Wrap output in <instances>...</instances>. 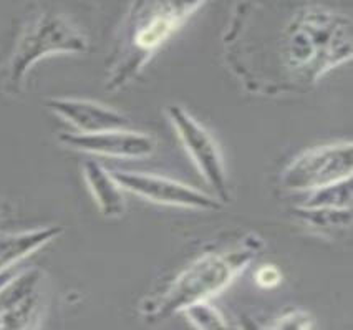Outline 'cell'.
Returning <instances> with one entry per match:
<instances>
[{"mask_svg": "<svg viewBox=\"0 0 353 330\" xmlns=\"http://www.w3.org/2000/svg\"><path fill=\"white\" fill-rule=\"evenodd\" d=\"M352 0H239L225 60L254 95L302 93L352 59Z\"/></svg>", "mask_w": 353, "mask_h": 330, "instance_id": "cell-1", "label": "cell"}, {"mask_svg": "<svg viewBox=\"0 0 353 330\" xmlns=\"http://www.w3.org/2000/svg\"><path fill=\"white\" fill-rule=\"evenodd\" d=\"M208 0H133L121 26L118 53L106 88L120 90L141 72L161 48Z\"/></svg>", "mask_w": 353, "mask_h": 330, "instance_id": "cell-2", "label": "cell"}, {"mask_svg": "<svg viewBox=\"0 0 353 330\" xmlns=\"http://www.w3.org/2000/svg\"><path fill=\"white\" fill-rule=\"evenodd\" d=\"M261 246V239L252 236L224 253L199 255L172 280L156 302L145 304L143 312L150 319L161 320L176 312H183L192 304L211 299L223 292L256 259Z\"/></svg>", "mask_w": 353, "mask_h": 330, "instance_id": "cell-3", "label": "cell"}, {"mask_svg": "<svg viewBox=\"0 0 353 330\" xmlns=\"http://www.w3.org/2000/svg\"><path fill=\"white\" fill-rule=\"evenodd\" d=\"M88 39L59 12H40L26 23L9 60V81L19 88L35 64L52 55L88 52Z\"/></svg>", "mask_w": 353, "mask_h": 330, "instance_id": "cell-4", "label": "cell"}, {"mask_svg": "<svg viewBox=\"0 0 353 330\" xmlns=\"http://www.w3.org/2000/svg\"><path fill=\"white\" fill-rule=\"evenodd\" d=\"M48 305V275L39 267L17 271L0 287V330L37 329Z\"/></svg>", "mask_w": 353, "mask_h": 330, "instance_id": "cell-5", "label": "cell"}, {"mask_svg": "<svg viewBox=\"0 0 353 330\" xmlns=\"http://www.w3.org/2000/svg\"><path fill=\"white\" fill-rule=\"evenodd\" d=\"M352 166L353 146L350 142L312 148L285 168L282 184L289 191L309 193L352 178Z\"/></svg>", "mask_w": 353, "mask_h": 330, "instance_id": "cell-6", "label": "cell"}, {"mask_svg": "<svg viewBox=\"0 0 353 330\" xmlns=\"http://www.w3.org/2000/svg\"><path fill=\"white\" fill-rule=\"evenodd\" d=\"M168 115H170L171 123L178 131L184 148L191 155L196 166L199 168L203 178L216 191L217 200L229 203L231 201V191H229L223 156H221L214 138L206 128L201 125L199 122H196L181 106H170Z\"/></svg>", "mask_w": 353, "mask_h": 330, "instance_id": "cell-7", "label": "cell"}, {"mask_svg": "<svg viewBox=\"0 0 353 330\" xmlns=\"http://www.w3.org/2000/svg\"><path fill=\"white\" fill-rule=\"evenodd\" d=\"M121 189L133 193L143 200L156 204L178 206V208L203 209V211H219L223 203L206 193L194 189L178 181L163 176L139 175L130 171H110Z\"/></svg>", "mask_w": 353, "mask_h": 330, "instance_id": "cell-8", "label": "cell"}, {"mask_svg": "<svg viewBox=\"0 0 353 330\" xmlns=\"http://www.w3.org/2000/svg\"><path fill=\"white\" fill-rule=\"evenodd\" d=\"M59 142L63 146L106 158L139 159L148 158L156 150L154 138L128 130H113L103 133H61Z\"/></svg>", "mask_w": 353, "mask_h": 330, "instance_id": "cell-9", "label": "cell"}, {"mask_svg": "<svg viewBox=\"0 0 353 330\" xmlns=\"http://www.w3.org/2000/svg\"><path fill=\"white\" fill-rule=\"evenodd\" d=\"M47 106L57 117L70 123L78 133H103L130 128V119L125 115L92 100L55 97L48 98Z\"/></svg>", "mask_w": 353, "mask_h": 330, "instance_id": "cell-10", "label": "cell"}, {"mask_svg": "<svg viewBox=\"0 0 353 330\" xmlns=\"http://www.w3.org/2000/svg\"><path fill=\"white\" fill-rule=\"evenodd\" d=\"M63 233L60 226L19 231V233H3L0 231V272L10 269L27 255L42 249L53 239Z\"/></svg>", "mask_w": 353, "mask_h": 330, "instance_id": "cell-11", "label": "cell"}, {"mask_svg": "<svg viewBox=\"0 0 353 330\" xmlns=\"http://www.w3.org/2000/svg\"><path fill=\"white\" fill-rule=\"evenodd\" d=\"M81 170H83V178L100 213L105 217L123 216L125 197L121 195L120 184L113 178L112 173L95 159H86Z\"/></svg>", "mask_w": 353, "mask_h": 330, "instance_id": "cell-12", "label": "cell"}, {"mask_svg": "<svg viewBox=\"0 0 353 330\" xmlns=\"http://www.w3.org/2000/svg\"><path fill=\"white\" fill-rule=\"evenodd\" d=\"M301 208L352 209V178L319 189H312L305 201L301 203Z\"/></svg>", "mask_w": 353, "mask_h": 330, "instance_id": "cell-13", "label": "cell"}, {"mask_svg": "<svg viewBox=\"0 0 353 330\" xmlns=\"http://www.w3.org/2000/svg\"><path fill=\"white\" fill-rule=\"evenodd\" d=\"M301 220L307 226H312L317 231L343 229L352 224V209H335V208H301L295 209Z\"/></svg>", "mask_w": 353, "mask_h": 330, "instance_id": "cell-14", "label": "cell"}, {"mask_svg": "<svg viewBox=\"0 0 353 330\" xmlns=\"http://www.w3.org/2000/svg\"><path fill=\"white\" fill-rule=\"evenodd\" d=\"M188 316L192 324L198 329H228L229 325L225 324L223 313L212 305L208 304V300L203 302H196L186 307L183 311Z\"/></svg>", "mask_w": 353, "mask_h": 330, "instance_id": "cell-15", "label": "cell"}, {"mask_svg": "<svg viewBox=\"0 0 353 330\" xmlns=\"http://www.w3.org/2000/svg\"><path fill=\"white\" fill-rule=\"evenodd\" d=\"M314 317L305 311H292L285 316L279 317V320L274 325H270V329H312L314 327Z\"/></svg>", "mask_w": 353, "mask_h": 330, "instance_id": "cell-16", "label": "cell"}, {"mask_svg": "<svg viewBox=\"0 0 353 330\" xmlns=\"http://www.w3.org/2000/svg\"><path fill=\"white\" fill-rule=\"evenodd\" d=\"M254 279H256L259 287L274 289L281 284L282 274L276 266H272V264H265V266H262L261 269L256 272Z\"/></svg>", "mask_w": 353, "mask_h": 330, "instance_id": "cell-17", "label": "cell"}, {"mask_svg": "<svg viewBox=\"0 0 353 330\" xmlns=\"http://www.w3.org/2000/svg\"><path fill=\"white\" fill-rule=\"evenodd\" d=\"M15 274H17V271H14V267H10V269L0 272V287H2L3 284L7 282V280H10L12 278H14Z\"/></svg>", "mask_w": 353, "mask_h": 330, "instance_id": "cell-18", "label": "cell"}, {"mask_svg": "<svg viewBox=\"0 0 353 330\" xmlns=\"http://www.w3.org/2000/svg\"><path fill=\"white\" fill-rule=\"evenodd\" d=\"M2 214H3V211H2V208H0V220H2Z\"/></svg>", "mask_w": 353, "mask_h": 330, "instance_id": "cell-19", "label": "cell"}]
</instances>
